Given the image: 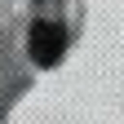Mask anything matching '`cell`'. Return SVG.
<instances>
[{
  "label": "cell",
  "instance_id": "1",
  "mask_svg": "<svg viewBox=\"0 0 124 124\" xmlns=\"http://www.w3.org/2000/svg\"><path fill=\"white\" fill-rule=\"evenodd\" d=\"M27 49L31 58H36V67H58L62 53H67V31H62V22H31V36H27Z\"/></svg>",
  "mask_w": 124,
  "mask_h": 124
}]
</instances>
